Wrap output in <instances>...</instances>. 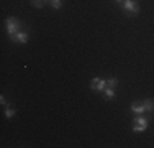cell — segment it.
I'll return each instance as SVG.
<instances>
[{
  "label": "cell",
  "mask_w": 154,
  "mask_h": 148,
  "mask_svg": "<svg viewBox=\"0 0 154 148\" xmlns=\"http://www.w3.org/2000/svg\"><path fill=\"white\" fill-rule=\"evenodd\" d=\"M5 25H7V33H8L10 36L17 35L18 30H20V21H18L15 17H8L5 20Z\"/></svg>",
  "instance_id": "6da1fadb"
},
{
  "label": "cell",
  "mask_w": 154,
  "mask_h": 148,
  "mask_svg": "<svg viewBox=\"0 0 154 148\" xmlns=\"http://www.w3.org/2000/svg\"><path fill=\"white\" fill-rule=\"evenodd\" d=\"M122 8L125 10V12H128L130 15H136L139 12V5L134 2V0H125V2L122 3Z\"/></svg>",
  "instance_id": "7a4b0ae2"
},
{
  "label": "cell",
  "mask_w": 154,
  "mask_h": 148,
  "mask_svg": "<svg viewBox=\"0 0 154 148\" xmlns=\"http://www.w3.org/2000/svg\"><path fill=\"white\" fill-rule=\"evenodd\" d=\"M105 87H107V81L100 79V77H94L92 82H90V89L92 91H98V92H103Z\"/></svg>",
  "instance_id": "3957f363"
},
{
  "label": "cell",
  "mask_w": 154,
  "mask_h": 148,
  "mask_svg": "<svg viewBox=\"0 0 154 148\" xmlns=\"http://www.w3.org/2000/svg\"><path fill=\"white\" fill-rule=\"evenodd\" d=\"M12 41H15V43H20V44H26L28 43V35L26 33H21V31H18L17 35H13L12 36Z\"/></svg>",
  "instance_id": "277c9868"
},
{
  "label": "cell",
  "mask_w": 154,
  "mask_h": 148,
  "mask_svg": "<svg viewBox=\"0 0 154 148\" xmlns=\"http://www.w3.org/2000/svg\"><path fill=\"white\" fill-rule=\"evenodd\" d=\"M131 110H133L134 114H138V115H143V114L146 112L144 104H143V102H139V101H134L133 104H131Z\"/></svg>",
  "instance_id": "5b68a950"
},
{
  "label": "cell",
  "mask_w": 154,
  "mask_h": 148,
  "mask_svg": "<svg viewBox=\"0 0 154 148\" xmlns=\"http://www.w3.org/2000/svg\"><path fill=\"white\" fill-rule=\"evenodd\" d=\"M134 125H138V127H141L143 130H146V127H148V118L143 117V115H138L134 118Z\"/></svg>",
  "instance_id": "8992f818"
},
{
  "label": "cell",
  "mask_w": 154,
  "mask_h": 148,
  "mask_svg": "<svg viewBox=\"0 0 154 148\" xmlns=\"http://www.w3.org/2000/svg\"><path fill=\"white\" fill-rule=\"evenodd\" d=\"M143 104H144L146 112H154V99H146L143 101Z\"/></svg>",
  "instance_id": "52a82bcc"
},
{
  "label": "cell",
  "mask_w": 154,
  "mask_h": 148,
  "mask_svg": "<svg viewBox=\"0 0 154 148\" xmlns=\"http://www.w3.org/2000/svg\"><path fill=\"white\" fill-rule=\"evenodd\" d=\"M103 94H105V97H107V99H115V89H112V87H105Z\"/></svg>",
  "instance_id": "ba28073f"
},
{
  "label": "cell",
  "mask_w": 154,
  "mask_h": 148,
  "mask_svg": "<svg viewBox=\"0 0 154 148\" xmlns=\"http://www.w3.org/2000/svg\"><path fill=\"white\" fill-rule=\"evenodd\" d=\"M116 86H118V79H116V77H110V79L107 81V87L115 89Z\"/></svg>",
  "instance_id": "9c48e42d"
},
{
  "label": "cell",
  "mask_w": 154,
  "mask_h": 148,
  "mask_svg": "<svg viewBox=\"0 0 154 148\" xmlns=\"http://www.w3.org/2000/svg\"><path fill=\"white\" fill-rule=\"evenodd\" d=\"M49 3L53 5V8H56V10H59L62 7V0H49Z\"/></svg>",
  "instance_id": "30bf717a"
},
{
  "label": "cell",
  "mask_w": 154,
  "mask_h": 148,
  "mask_svg": "<svg viewBox=\"0 0 154 148\" xmlns=\"http://www.w3.org/2000/svg\"><path fill=\"white\" fill-rule=\"evenodd\" d=\"M45 3H46V0H31V5L36 7V8H41Z\"/></svg>",
  "instance_id": "8fae6325"
},
{
  "label": "cell",
  "mask_w": 154,
  "mask_h": 148,
  "mask_svg": "<svg viewBox=\"0 0 154 148\" xmlns=\"http://www.w3.org/2000/svg\"><path fill=\"white\" fill-rule=\"evenodd\" d=\"M13 115H15V110H13L12 107H7V109H5V117L7 118H12Z\"/></svg>",
  "instance_id": "7c38bea8"
},
{
  "label": "cell",
  "mask_w": 154,
  "mask_h": 148,
  "mask_svg": "<svg viewBox=\"0 0 154 148\" xmlns=\"http://www.w3.org/2000/svg\"><path fill=\"white\" fill-rule=\"evenodd\" d=\"M0 104H2V105H7V101H5V97H3V95L0 97Z\"/></svg>",
  "instance_id": "4fadbf2b"
},
{
  "label": "cell",
  "mask_w": 154,
  "mask_h": 148,
  "mask_svg": "<svg viewBox=\"0 0 154 148\" xmlns=\"http://www.w3.org/2000/svg\"><path fill=\"white\" fill-rule=\"evenodd\" d=\"M115 2H116V3H123L125 0H115Z\"/></svg>",
  "instance_id": "5bb4252c"
},
{
  "label": "cell",
  "mask_w": 154,
  "mask_h": 148,
  "mask_svg": "<svg viewBox=\"0 0 154 148\" xmlns=\"http://www.w3.org/2000/svg\"><path fill=\"white\" fill-rule=\"evenodd\" d=\"M46 2H48V0H46Z\"/></svg>",
  "instance_id": "9a60e30c"
}]
</instances>
